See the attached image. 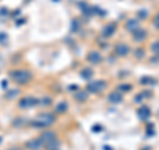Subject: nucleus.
<instances>
[{
    "label": "nucleus",
    "mask_w": 159,
    "mask_h": 150,
    "mask_svg": "<svg viewBox=\"0 0 159 150\" xmlns=\"http://www.w3.org/2000/svg\"><path fill=\"white\" fill-rule=\"evenodd\" d=\"M40 139H41L44 148H47V150H58L60 149L58 137L53 130L43 132V134L40 136Z\"/></svg>",
    "instance_id": "1"
},
{
    "label": "nucleus",
    "mask_w": 159,
    "mask_h": 150,
    "mask_svg": "<svg viewBox=\"0 0 159 150\" xmlns=\"http://www.w3.org/2000/svg\"><path fill=\"white\" fill-rule=\"evenodd\" d=\"M54 122H56V116H54L53 113L44 112V113H40L31 124H32V126L41 129V128H49V126H52Z\"/></svg>",
    "instance_id": "2"
},
{
    "label": "nucleus",
    "mask_w": 159,
    "mask_h": 150,
    "mask_svg": "<svg viewBox=\"0 0 159 150\" xmlns=\"http://www.w3.org/2000/svg\"><path fill=\"white\" fill-rule=\"evenodd\" d=\"M11 77L16 84L24 85L32 80V73L27 71V69H15V71L11 72Z\"/></svg>",
    "instance_id": "3"
},
{
    "label": "nucleus",
    "mask_w": 159,
    "mask_h": 150,
    "mask_svg": "<svg viewBox=\"0 0 159 150\" xmlns=\"http://www.w3.org/2000/svg\"><path fill=\"white\" fill-rule=\"evenodd\" d=\"M107 87V84L105 80H94V81H90L88 85H86V92L88 93H99L102 91H105Z\"/></svg>",
    "instance_id": "4"
},
{
    "label": "nucleus",
    "mask_w": 159,
    "mask_h": 150,
    "mask_svg": "<svg viewBox=\"0 0 159 150\" xmlns=\"http://www.w3.org/2000/svg\"><path fill=\"white\" fill-rule=\"evenodd\" d=\"M117 28H118V26H117V23H116V21H111V23L106 24V26L102 28V31H101L102 37H105V39L111 37L113 35L117 32Z\"/></svg>",
    "instance_id": "5"
},
{
    "label": "nucleus",
    "mask_w": 159,
    "mask_h": 150,
    "mask_svg": "<svg viewBox=\"0 0 159 150\" xmlns=\"http://www.w3.org/2000/svg\"><path fill=\"white\" fill-rule=\"evenodd\" d=\"M37 104H39V100H36L34 97L28 96V97H23L21 100H20L19 106L21 109H29V108H33L34 105H37Z\"/></svg>",
    "instance_id": "6"
},
{
    "label": "nucleus",
    "mask_w": 159,
    "mask_h": 150,
    "mask_svg": "<svg viewBox=\"0 0 159 150\" xmlns=\"http://www.w3.org/2000/svg\"><path fill=\"white\" fill-rule=\"evenodd\" d=\"M129 52H130V47H129L126 43H118L116 48H114V53H116L118 57H126Z\"/></svg>",
    "instance_id": "7"
},
{
    "label": "nucleus",
    "mask_w": 159,
    "mask_h": 150,
    "mask_svg": "<svg viewBox=\"0 0 159 150\" xmlns=\"http://www.w3.org/2000/svg\"><path fill=\"white\" fill-rule=\"evenodd\" d=\"M137 116L138 118L141 120V121H148L151 117V110H150V108L146 106V105H142L141 108H138V110H137Z\"/></svg>",
    "instance_id": "8"
},
{
    "label": "nucleus",
    "mask_w": 159,
    "mask_h": 150,
    "mask_svg": "<svg viewBox=\"0 0 159 150\" xmlns=\"http://www.w3.org/2000/svg\"><path fill=\"white\" fill-rule=\"evenodd\" d=\"M86 60L90 64H93V65H97V64H99L102 61V54H101V52H98V51H92V52L88 53Z\"/></svg>",
    "instance_id": "9"
},
{
    "label": "nucleus",
    "mask_w": 159,
    "mask_h": 150,
    "mask_svg": "<svg viewBox=\"0 0 159 150\" xmlns=\"http://www.w3.org/2000/svg\"><path fill=\"white\" fill-rule=\"evenodd\" d=\"M25 146L29 150H40L41 148H44V145H43L40 138H33V139H31V141H28L25 143Z\"/></svg>",
    "instance_id": "10"
},
{
    "label": "nucleus",
    "mask_w": 159,
    "mask_h": 150,
    "mask_svg": "<svg viewBox=\"0 0 159 150\" xmlns=\"http://www.w3.org/2000/svg\"><path fill=\"white\" fill-rule=\"evenodd\" d=\"M147 37V32L145 31V29H137L135 32H133V39H134V41H137V43H142L143 40H146Z\"/></svg>",
    "instance_id": "11"
},
{
    "label": "nucleus",
    "mask_w": 159,
    "mask_h": 150,
    "mask_svg": "<svg viewBox=\"0 0 159 150\" xmlns=\"http://www.w3.org/2000/svg\"><path fill=\"white\" fill-rule=\"evenodd\" d=\"M107 100H109V102H111V104H121L123 101V94L119 92H111L109 94Z\"/></svg>",
    "instance_id": "12"
},
{
    "label": "nucleus",
    "mask_w": 159,
    "mask_h": 150,
    "mask_svg": "<svg viewBox=\"0 0 159 150\" xmlns=\"http://www.w3.org/2000/svg\"><path fill=\"white\" fill-rule=\"evenodd\" d=\"M126 29L129 32H135L137 29H139V20L137 19H130V20H127V23H126Z\"/></svg>",
    "instance_id": "13"
},
{
    "label": "nucleus",
    "mask_w": 159,
    "mask_h": 150,
    "mask_svg": "<svg viewBox=\"0 0 159 150\" xmlns=\"http://www.w3.org/2000/svg\"><path fill=\"white\" fill-rule=\"evenodd\" d=\"M93 74H94V72H93V69H90V68H84L81 72H80V76H81V78L82 80H86V81H89L92 77H93Z\"/></svg>",
    "instance_id": "14"
},
{
    "label": "nucleus",
    "mask_w": 159,
    "mask_h": 150,
    "mask_svg": "<svg viewBox=\"0 0 159 150\" xmlns=\"http://www.w3.org/2000/svg\"><path fill=\"white\" fill-rule=\"evenodd\" d=\"M151 96H152V92L151 91H143V92L137 94L135 98H134V101H135V102H141L143 98H150Z\"/></svg>",
    "instance_id": "15"
},
{
    "label": "nucleus",
    "mask_w": 159,
    "mask_h": 150,
    "mask_svg": "<svg viewBox=\"0 0 159 150\" xmlns=\"http://www.w3.org/2000/svg\"><path fill=\"white\" fill-rule=\"evenodd\" d=\"M88 97H89V93L86 91H78L76 94H74V98H76V101H80V102L86 101Z\"/></svg>",
    "instance_id": "16"
},
{
    "label": "nucleus",
    "mask_w": 159,
    "mask_h": 150,
    "mask_svg": "<svg viewBox=\"0 0 159 150\" xmlns=\"http://www.w3.org/2000/svg\"><path fill=\"white\" fill-rule=\"evenodd\" d=\"M139 82H141L143 87H147V85H155L158 81L155 78H152V77H148V76H145V77H142L141 80H139Z\"/></svg>",
    "instance_id": "17"
},
{
    "label": "nucleus",
    "mask_w": 159,
    "mask_h": 150,
    "mask_svg": "<svg viewBox=\"0 0 159 150\" xmlns=\"http://www.w3.org/2000/svg\"><path fill=\"white\" fill-rule=\"evenodd\" d=\"M68 104L65 102V101H62V102H58L57 105H56V113H58V114H64V113H66L68 112Z\"/></svg>",
    "instance_id": "18"
},
{
    "label": "nucleus",
    "mask_w": 159,
    "mask_h": 150,
    "mask_svg": "<svg viewBox=\"0 0 159 150\" xmlns=\"http://www.w3.org/2000/svg\"><path fill=\"white\" fill-rule=\"evenodd\" d=\"M131 91V85L130 84H121L118 85V92L119 93H125V92H130Z\"/></svg>",
    "instance_id": "19"
},
{
    "label": "nucleus",
    "mask_w": 159,
    "mask_h": 150,
    "mask_svg": "<svg viewBox=\"0 0 159 150\" xmlns=\"http://www.w3.org/2000/svg\"><path fill=\"white\" fill-rule=\"evenodd\" d=\"M134 54H135V57L138 60H141L143 56H145V49L143 48H137L135 51H134Z\"/></svg>",
    "instance_id": "20"
},
{
    "label": "nucleus",
    "mask_w": 159,
    "mask_h": 150,
    "mask_svg": "<svg viewBox=\"0 0 159 150\" xmlns=\"http://www.w3.org/2000/svg\"><path fill=\"white\" fill-rule=\"evenodd\" d=\"M151 51L155 56H159V41H155L151 44Z\"/></svg>",
    "instance_id": "21"
},
{
    "label": "nucleus",
    "mask_w": 159,
    "mask_h": 150,
    "mask_svg": "<svg viewBox=\"0 0 159 150\" xmlns=\"http://www.w3.org/2000/svg\"><path fill=\"white\" fill-rule=\"evenodd\" d=\"M147 16H148V13H147L146 9H139V11H138V17L139 19L145 20V19H147Z\"/></svg>",
    "instance_id": "22"
},
{
    "label": "nucleus",
    "mask_w": 159,
    "mask_h": 150,
    "mask_svg": "<svg viewBox=\"0 0 159 150\" xmlns=\"http://www.w3.org/2000/svg\"><path fill=\"white\" fill-rule=\"evenodd\" d=\"M19 93H20L19 89H13V91H11V92L7 94V97H8V98H13V97H16Z\"/></svg>",
    "instance_id": "23"
},
{
    "label": "nucleus",
    "mask_w": 159,
    "mask_h": 150,
    "mask_svg": "<svg viewBox=\"0 0 159 150\" xmlns=\"http://www.w3.org/2000/svg\"><path fill=\"white\" fill-rule=\"evenodd\" d=\"M93 9L96 11V13L99 15V16H102V17H105V16H106V11H103V9H99L98 7H93Z\"/></svg>",
    "instance_id": "24"
},
{
    "label": "nucleus",
    "mask_w": 159,
    "mask_h": 150,
    "mask_svg": "<svg viewBox=\"0 0 159 150\" xmlns=\"http://www.w3.org/2000/svg\"><path fill=\"white\" fill-rule=\"evenodd\" d=\"M102 130H103L102 125H93V132L94 133H99V132H102Z\"/></svg>",
    "instance_id": "25"
},
{
    "label": "nucleus",
    "mask_w": 159,
    "mask_h": 150,
    "mask_svg": "<svg viewBox=\"0 0 159 150\" xmlns=\"http://www.w3.org/2000/svg\"><path fill=\"white\" fill-rule=\"evenodd\" d=\"M77 29H78V20H77V19H74V20H73V23H72V31H73V32H76Z\"/></svg>",
    "instance_id": "26"
},
{
    "label": "nucleus",
    "mask_w": 159,
    "mask_h": 150,
    "mask_svg": "<svg viewBox=\"0 0 159 150\" xmlns=\"http://www.w3.org/2000/svg\"><path fill=\"white\" fill-rule=\"evenodd\" d=\"M154 27L159 29V12L155 15V17H154Z\"/></svg>",
    "instance_id": "27"
},
{
    "label": "nucleus",
    "mask_w": 159,
    "mask_h": 150,
    "mask_svg": "<svg viewBox=\"0 0 159 150\" xmlns=\"http://www.w3.org/2000/svg\"><path fill=\"white\" fill-rule=\"evenodd\" d=\"M41 102H43L44 105H51V102H52V100H51V98H48V97H44Z\"/></svg>",
    "instance_id": "28"
},
{
    "label": "nucleus",
    "mask_w": 159,
    "mask_h": 150,
    "mask_svg": "<svg viewBox=\"0 0 159 150\" xmlns=\"http://www.w3.org/2000/svg\"><path fill=\"white\" fill-rule=\"evenodd\" d=\"M69 91H78V87H77L76 84H73V85L69 87Z\"/></svg>",
    "instance_id": "29"
},
{
    "label": "nucleus",
    "mask_w": 159,
    "mask_h": 150,
    "mask_svg": "<svg viewBox=\"0 0 159 150\" xmlns=\"http://www.w3.org/2000/svg\"><path fill=\"white\" fill-rule=\"evenodd\" d=\"M103 150H114L111 146H107V145H105V146H103Z\"/></svg>",
    "instance_id": "30"
},
{
    "label": "nucleus",
    "mask_w": 159,
    "mask_h": 150,
    "mask_svg": "<svg viewBox=\"0 0 159 150\" xmlns=\"http://www.w3.org/2000/svg\"><path fill=\"white\" fill-rule=\"evenodd\" d=\"M8 150H21L20 148H11V149H8Z\"/></svg>",
    "instance_id": "31"
}]
</instances>
